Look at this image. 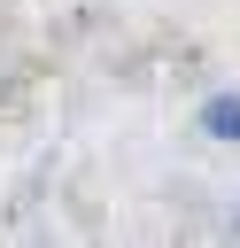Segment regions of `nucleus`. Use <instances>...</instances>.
<instances>
[{"label":"nucleus","mask_w":240,"mask_h":248,"mask_svg":"<svg viewBox=\"0 0 240 248\" xmlns=\"http://www.w3.org/2000/svg\"><path fill=\"white\" fill-rule=\"evenodd\" d=\"M201 124H209V132H225V140H232V132H240V101H217V108H209V116H201Z\"/></svg>","instance_id":"1"}]
</instances>
